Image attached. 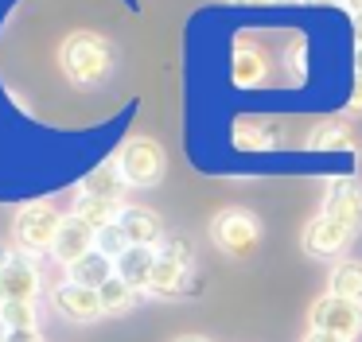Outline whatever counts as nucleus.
I'll list each match as a JSON object with an SVG mask.
<instances>
[{"mask_svg": "<svg viewBox=\"0 0 362 342\" xmlns=\"http://www.w3.org/2000/svg\"><path fill=\"white\" fill-rule=\"evenodd\" d=\"M59 66H63L66 82L78 90H94L105 86L117 70V47L98 31H71L59 47Z\"/></svg>", "mask_w": 362, "mask_h": 342, "instance_id": "nucleus-1", "label": "nucleus"}, {"mask_svg": "<svg viewBox=\"0 0 362 342\" xmlns=\"http://www.w3.org/2000/svg\"><path fill=\"white\" fill-rule=\"evenodd\" d=\"M63 222H66V214L47 199L20 206L16 218H12V245H16V253H24V256H43L47 253L51 256V245H55Z\"/></svg>", "mask_w": 362, "mask_h": 342, "instance_id": "nucleus-2", "label": "nucleus"}, {"mask_svg": "<svg viewBox=\"0 0 362 342\" xmlns=\"http://www.w3.org/2000/svg\"><path fill=\"white\" fill-rule=\"evenodd\" d=\"M191 272H195V256H191V245L183 237H172L164 249L156 253V269H152L148 292L156 300H175L191 288Z\"/></svg>", "mask_w": 362, "mask_h": 342, "instance_id": "nucleus-3", "label": "nucleus"}, {"mask_svg": "<svg viewBox=\"0 0 362 342\" xmlns=\"http://www.w3.org/2000/svg\"><path fill=\"white\" fill-rule=\"evenodd\" d=\"M113 160H117L129 187H156L168 171V155L160 148V140H152V136H129Z\"/></svg>", "mask_w": 362, "mask_h": 342, "instance_id": "nucleus-4", "label": "nucleus"}, {"mask_svg": "<svg viewBox=\"0 0 362 342\" xmlns=\"http://www.w3.org/2000/svg\"><path fill=\"white\" fill-rule=\"evenodd\" d=\"M308 331H323V334L354 342L362 334V303L331 295V292L320 295V300L308 307Z\"/></svg>", "mask_w": 362, "mask_h": 342, "instance_id": "nucleus-5", "label": "nucleus"}, {"mask_svg": "<svg viewBox=\"0 0 362 342\" xmlns=\"http://www.w3.org/2000/svg\"><path fill=\"white\" fill-rule=\"evenodd\" d=\"M211 241L226 256L245 261V256H253V249H257V241H261V222L250 210H222L211 222Z\"/></svg>", "mask_w": 362, "mask_h": 342, "instance_id": "nucleus-6", "label": "nucleus"}, {"mask_svg": "<svg viewBox=\"0 0 362 342\" xmlns=\"http://www.w3.org/2000/svg\"><path fill=\"white\" fill-rule=\"evenodd\" d=\"M51 307H55V315H59V319H66V323H78V326L105 319L98 288L74 284V280H63V284L51 288Z\"/></svg>", "mask_w": 362, "mask_h": 342, "instance_id": "nucleus-7", "label": "nucleus"}, {"mask_svg": "<svg viewBox=\"0 0 362 342\" xmlns=\"http://www.w3.org/2000/svg\"><path fill=\"white\" fill-rule=\"evenodd\" d=\"M43 269L35 256L12 253L8 269L0 272V303H40Z\"/></svg>", "mask_w": 362, "mask_h": 342, "instance_id": "nucleus-8", "label": "nucleus"}, {"mask_svg": "<svg viewBox=\"0 0 362 342\" xmlns=\"http://www.w3.org/2000/svg\"><path fill=\"white\" fill-rule=\"evenodd\" d=\"M351 237H354V225L335 222V218H327V214H315L312 222L304 225V233H300V245H304L308 256L331 261V256H339L351 245Z\"/></svg>", "mask_w": 362, "mask_h": 342, "instance_id": "nucleus-9", "label": "nucleus"}, {"mask_svg": "<svg viewBox=\"0 0 362 342\" xmlns=\"http://www.w3.org/2000/svg\"><path fill=\"white\" fill-rule=\"evenodd\" d=\"M98 249V233L90 230L86 222H78V218L66 214L63 230H59L55 245H51V256H55V264H63V269H71V264H78L86 253H94Z\"/></svg>", "mask_w": 362, "mask_h": 342, "instance_id": "nucleus-10", "label": "nucleus"}, {"mask_svg": "<svg viewBox=\"0 0 362 342\" xmlns=\"http://www.w3.org/2000/svg\"><path fill=\"white\" fill-rule=\"evenodd\" d=\"M117 225L129 237V245H152L156 249L160 241H164V222H160V214L148 206H121Z\"/></svg>", "mask_w": 362, "mask_h": 342, "instance_id": "nucleus-11", "label": "nucleus"}, {"mask_svg": "<svg viewBox=\"0 0 362 342\" xmlns=\"http://www.w3.org/2000/svg\"><path fill=\"white\" fill-rule=\"evenodd\" d=\"M323 214L358 230V222H362V187L354 183V179H335V183L327 187V199H323Z\"/></svg>", "mask_w": 362, "mask_h": 342, "instance_id": "nucleus-12", "label": "nucleus"}, {"mask_svg": "<svg viewBox=\"0 0 362 342\" xmlns=\"http://www.w3.org/2000/svg\"><path fill=\"white\" fill-rule=\"evenodd\" d=\"M78 191H82V194H94V199H105V202H117V206H125L129 183H125V175H121L117 160H105V163H98V167L90 171L86 179H82Z\"/></svg>", "mask_w": 362, "mask_h": 342, "instance_id": "nucleus-13", "label": "nucleus"}, {"mask_svg": "<svg viewBox=\"0 0 362 342\" xmlns=\"http://www.w3.org/2000/svg\"><path fill=\"white\" fill-rule=\"evenodd\" d=\"M156 253L160 249L152 245H129L125 253L117 256V276L125 280L133 292H148V280H152V269H156Z\"/></svg>", "mask_w": 362, "mask_h": 342, "instance_id": "nucleus-14", "label": "nucleus"}, {"mask_svg": "<svg viewBox=\"0 0 362 342\" xmlns=\"http://www.w3.org/2000/svg\"><path fill=\"white\" fill-rule=\"evenodd\" d=\"M117 276V264L110 261V256L102 253V249H94V253H86L78 264H71L66 269V280H74V284H86V288H102L105 280Z\"/></svg>", "mask_w": 362, "mask_h": 342, "instance_id": "nucleus-15", "label": "nucleus"}, {"mask_svg": "<svg viewBox=\"0 0 362 342\" xmlns=\"http://www.w3.org/2000/svg\"><path fill=\"white\" fill-rule=\"evenodd\" d=\"M121 214L117 202H105V199H94V194H74V206H71V218H78V222H86L90 230H105V225H113Z\"/></svg>", "mask_w": 362, "mask_h": 342, "instance_id": "nucleus-16", "label": "nucleus"}, {"mask_svg": "<svg viewBox=\"0 0 362 342\" xmlns=\"http://www.w3.org/2000/svg\"><path fill=\"white\" fill-rule=\"evenodd\" d=\"M98 295H102V311H105L110 319H117V315H129V311L136 307V300H141V292H133V288H129L121 276L105 280V284L98 288Z\"/></svg>", "mask_w": 362, "mask_h": 342, "instance_id": "nucleus-17", "label": "nucleus"}, {"mask_svg": "<svg viewBox=\"0 0 362 342\" xmlns=\"http://www.w3.org/2000/svg\"><path fill=\"white\" fill-rule=\"evenodd\" d=\"M331 295H343V300L362 303V264L358 261H339L327 276Z\"/></svg>", "mask_w": 362, "mask_h": 342, "instance_id": "nucleus-18", "label": "nucleus"}, {"mask_svg": "<svg viewBox=\"0 0 362 342\" xmlns=\"http://www.w3.org/2000/svg\"><path fill=\"white\" fill-rule=\"evenodd\" d=\"M0 319L8 331H40V303H0Z\"/></svg>", "mask_w": 362, "mask_h": 342, "instance_id": "nucleus-19", "label": "nucleus"}, {"mask_svg": "<svg viewBox=\"0 0 362 342\" xmlns=\"http://www.w3.org/2000/svg\"><path fill=\"white\" fill-rule=\"evenodd\" d=\"M265 70H269L265 54L250 51V47H238V59H234V78H238V82L253 86V82H261V78H265Z\"/></svg>", "mask_w": 362, "mask_h": 342, "instance_id": "nucleus-20", "label": "nucleus"}, {"mask_svg": "<svg viewBox=\"0 0 362 342\" xmlns=\"http://www.w3.org/2000/svg\"><path fill=\"white\" fill-rule=\"evenodd\" d=\"M308 144L312 148H343V144H351V132H346L343 121H320L312 129V136H308Z\"/></svg>", "mask_w": 362, "mask_h": 342, "instance_id": "nucleus-21", "label": "nucleus"}, {"mask_svg": "<svg viewBox=\"0 0 362 342\" xmlns=\"http://www.w3.org/2000/svg\"><path fill=\"white\" fill-rule=\"evenodd\" d=\"M98 249H102V253L110 256V261H117V256L129 249V237L121 233V225H117V222L105 225V230H98Z\"/></svg>", "mask_w": 362, "mask_h": 342, "instance_id": "nucleus-22", "label": "nucleus"}, {"mask_svg": "<svg viewBox=\"0 0 362 342\" xmlns=\"http://www.w3.org/2000/svg\"><path fill=\"white\" fill-rule=\"evenodd\" d=\"M4 342H43V334L40 331H8Z\"/></svg>", "mask_w": 362, "mask_h": 342, "instance_id": "nucleus-23", "label": "nucleus"}, {"mask_svg": "<svg viewBox=\"0 0 362 342\" xmlns=\"http://www.w3.org/2000/svg\"><path fill=\"white\" fill-rule=\"evenodd\" d=\"M346 109H351V113H362V82H358V78H354V90H351V105H346Z\"/></svg>", "mask_w": 362, "mask_h": 342, "instance_id": "nucleus-24", "label": "nucleus"}, {"mask_svg": "<svg viewBox=\"0 0 362 342\" xmlns=\"http://www.w3.org/2000/svg\"><path fill=\"white\" fill-rule=\"evenodd\" d=\"M304 342H346V338H335V334H323V331H308Z\"/></svg>", "mask_w": 362, "mask_h": 342, "instance_id": "nucleus-25", "label": "nucleus"}, {"mask_svg": "<svg viewBox=\"0 0 362 342\" xmlns=\"http://www.w3.org/2000/svg\"><path fill=\"white\" fill-rule=\"evenodd\" d=\"M12 253H16V249H4V245H0V272L8 269V261H12Z\"/></svg>", "mask_w": 362, "mask_h": 342, "instance_id": "nucleus-26", "label": "nucleus"}, {"mask_svg": "<svg viewBox=\"0 0 362 342\" xmlns=\"http://www.w3.org/2000/svg\"><path fill=\"white\" fill-rule=\"evenodd\" d=\"M354 74H358V82H362V43H358V51H354Z\"/></svg>", "mask_w": 362, "mask_h": 342, "instance_id": "nucleus-27", "label": "nucleus"}, {"mask_svg": "<svg viewBox=\"0 0 362 342\" xmlns=\"http://www.w3.org/2000/svg\"><path fill=\"white\" fill-rule=\"evenodd\" d=\"M234 4H242V8H253V4H276V0H234Z\"/></svg>", "mask_w": 362, "mask_h": 342, "instance_id": "nucleus-28", "label": "nucleus"}, {"mask_svg": "<svg viewBox=\"0 0 362 342\" xmlns=\"http://www.w3.org/2000/svg\"><path fill=\"white\" fill-rule=\"evenodd\" d=\"M343 4L351 8V16H358V12H362V0H343Z\"/></svg>", "mask_w": 362, "mask_h": 342, "instance_id": "nucleus-29", "label": "nucleus"}, {"mask_svg": "<svg viewBox=\"0 0 362 342\" xmlns=\"http://www.w3.org/2000/svg\"><path fill=\"white\" fill-rule=\"evenodd\" d=\"M354 35H358V43H362V12L354 16Z\"/></svg>", "mask_w": 362, "mask_h": 342, "instance_id": "nucleus-30", "label": "nucleus"}, {"mask_svg": "<svg viewBox=\"0 0 362 342\" xmlns=\"http://www.w3.org/2000/svg\"><path fill=\"white\" fill-rule=\"evenodd\" d=\"M175 342H211V338H199V334H183V338H175Z\"/></svg>", "mask_w": 362, "mask_h": 342, "instance_id": "nucleus-31", "label": "nucleus"}, {"mask_svg": "<svg viewBox=\"0 0 362 342\" xmlns=\"http://www.w3.org/2000/svg\"><path fill=\"white\" fill-rule=\"evenodd\" d=\"M300 4H343V0H300Z\"/></svg>", "mask_w": 362, "mask_h": 342, "instance_id": "nucleus-32", "label": "nucleus"}, {"mask_svg": "<svg viewBox=\"0 0 362 342\" xmlns=\"http://www.w3.org/2000/svg\"><path fill=\"white\" fill-rule=\"evenodd\" d=\"M8 338V326H4V319H0V342Z\"/></svg>", "mask_w": 362, "mask_h": 342, "instance_id": "nucleus-33", "label": "nucleus"}]
</instances>
